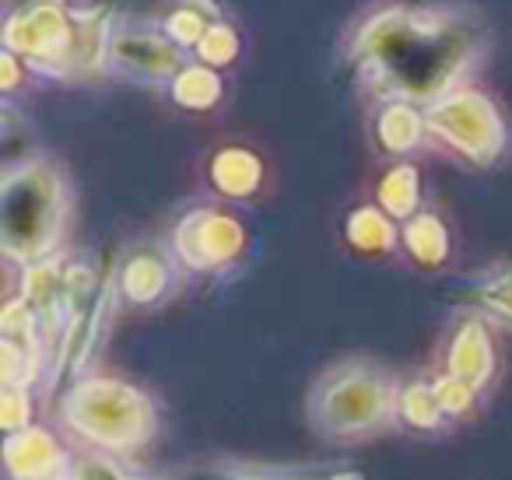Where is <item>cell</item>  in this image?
I'll return each mask as SVG.
<instances>
[{
    "instance_id": "cell-15",
    "label": "cell",
    "mask_w": 512,
    "mask_h": 480,
    "mask_svg": "<svg viewBox=\"0 0 512 480\" xmlns=\"http://www.w3.org/2000/svg\"><path fill=\"white\" fill-rule=\"evenodd\" d=\"M407 256L421 267H435V263L446 260L449 253V235L442 218H435L432 211H418L411 221H404V232H400Z\"/></svg>"
},
{
    "instance_id": "cell-13",
    "label": "cell",
    "mask_w": 512,
    "mask_h": 480,
    "mask_svg": "<svg viewBox=\"0 0 512 480\" xmlns=\"http://www.w3.org/2000/svg\"><path fill=\"white\" fill-rule=\"evenodd\" d=\"M260 179H264V165H260V158L249 148H225L214 155L211 183L218 186L225 197H232V200L253 197Z\"/></svg>"
},
{
    "instance_id": "cell-5",
    "label": "cell",
    "mask_w": 512,
    "mask_h": 480,
    "mask_svg": "<svg viewBox=\"0 0 512 480\" xmlns=\"http://www.w3.org/2000/svg\"><path fill=\"white\" fill-rule=\"evenodd\" d=\"M425 123L432 141L477 169H491L509 151V127L481 88H456L446 99L425 106Z\"/></svg>"
},
{
    "instance_id": "cell-3",
    "label": "cell",
    "mask_w": 512,
    "mask_h": 480,
    "mask_svg": "<svg viewBox=\"0 0 512 480\" xmlns=\"http://www.w3.org/2000/svg\"><path fill=\"white\" fill-rule=\"evenodd\" d=\"M71 190L64 172L43 158H25L18 169H8L0 190V225H4V253L11 260L43 263L64 239Z\"/></svg>"
},
{
    "instance_id": "cell-17",
    "label": "cell",
    "mask_w": 512,
    "mask_h": 480,
    "mask_svg": "<svg viewBox=\"0 0 512 480\" xmlns=\"http://www.w3.org/2000/svg\"><path fill=\"white\" fill-rule=\"evenodd\" d=\"M379 207L393 221H411L421 207V179L414 165H393L379 183Z\"/></svg>"
},
{
    "instance_id": "cell-2",
    "label": "cell",
    "mask_w": 512,
    "mask_h": 480,
    "mask_svg": "<svg viewBox=\"0 0 512 480\" xmlns=\"http://www.w3.org/2000/svg\"><path fill=\"white\" fill-rule=\"evenodd\" d=\"M113 18L78 0H22L4 18V50L46 78H92L106 71Z\"/></svg>"
},
{
    "instance_id": "cell-16",
    "label": "cell",
    "mask_w": 512,
    "mask_h": 480,
    "mask_svg": "<svg viewBox=\"0 0 512 480\" xmlns=\"http://www.w3.org/2000/svg\"><path fill=\"white\" fill-rule=\"evenodd\" d=\"M344 235L358 253H386L397 246V228L383 207H358L344 221Z\"/></svg>"
},
{
    "instance_id": "cell-4",
    "label": "cell",
    "mask_w": 512,
    "mask_h": 480,
    "mask_svg": "<svg viewBox=\"0 0 512 480\" xmlns=\"http://www.w3.org/2000/svg\"><path fill=\"white\" fill-rule=\"evenodd\" d=\"M397 414V386L376 361L351 358L330 368L309 396V417L330 438H362Z\"/></svg>"
},
{
    "instance_id": "cell-6",
    "label": "cell",
    "mask_w": 512,
    "mask_h": 480,
    "mask_svg": "<svg viewBox=\"0 0 512 480\" xmlns=\"http://www.w3.org/2000/svg\"><path fill=\"white\" fill-rule=\"evenodd\" d=\"M190 53L165 36L158 18H113L106 46V71L137 85L169 88L190 64Z\"/></svg>"
},
{
    "instance_id": "cell-14",
    "label": "cell",
    "mask_w": 512,
    "mask_h": 480,
    "mask_svg": "<svg viewBox=\"0 0 512 480\" xmlns=\"http://www.w3.org/2000/svg\"><path fill=\"white\" fill-rule=\"evenodd\" d=\"M165 92H169V99L176 102V106L204 113V109L218 106L221 92H225V81H221V74L214 71V67L200 64V60H190Z\"/></svg>"
},
{
    "instance_id": "cell-9",
    "label": "cell",
    "mask_w": 512,
    "mask_h": 480,
    "mask_svg": "<svg viewBox=\"0 0 512 480\" xmlns=\"http://www.w3.org/2000/svg\"><path fill=\"white\" fill-rule=\"evenodd\" d=\"M172 256L158 253V249H137L127 260L120 263V274H116V288L127 302L151 305L158 298H165V291H172Z\"/></svg>"
},
{
    "instance_id": "cell-7",
    "label": "cell",
    "mask_w": 512,
    "mask_h": 480,
    "mask_svg": "<svg viewBox=\"0 0 512 480\" xmlns=\"http://www.w3.org/2000/svg\"><path fill=\"white\" fill-rule=\"evenodd\" d=\"M67 417L78 424L81 435L95 438L109 449H130V445L144 442L151 431V410L144 396L106 379L81 386L67 403Z\"/></svg>"
},
{
    "instance_id": "cell-10",
    "label": "cell",
    "mask_w": 512,
    "mask_h": 480,
    "mask_svg": "<svg viewBox=\"0 0 512 480\" xmlns=\"http://www.w3.org/2000/svg\"><path fill=\"white\" fill-rule=\"evenodd\" d=\"M372 137L386 155H411L428 141V123L425 106H414L404 99H390L379 106L376 123H372Z\"/></svg>"
},
{
    "instance_id": "cell-12",
    "label": "cell",
    "mask_w": 512,
    "mask_h": 480,
    "mask_svg": "<svg viewBox=\"0 0 512 480\" xmlns=\"http://www.w3.org/2000/svg\"><path fill=\"white\" fill-rule=\"evenodd\" d=\"M158 22H162L165 36L193 57V50L204 43L207 32L221 22V4L218 0H172Z\"/></svg>"
},
{
    "instance_id": "cell-11",
    "label": "cell",
    "mask_w": 512,
    "mask_h": 480,
    "mask_svg": "<svg viewBox=\"0 0 512 480\" xmlns=\"http://www.w3.org/2000/svg\"><path fill=\"white\" fill-rule=\"evenodd\" d=\"M491 365H495V354H491V337L484 323L474 316L463 319L449 344V375L460 382H484L491 375Z\"/></svg>"
},
{
    "instance_id": "cell-18",
    "label": "cell",
    "mask_w": 512,
    "mask_h": 480,
    "mask_svg": "<svg viewBox=\"0 0 512 480\" xmlns=\"http://www.w3.org/2000/svg\"><path fill=\"white\" fill-rule=\"evenodd\" d=\"M239 50H242L239 32H235L232 22H225V18H221V22L204 36V43L193 50V60H200V64L221 71V67H228V64H235V60H239Z\"/></svg>"
},
{
    "instance_id": "cell-1",
    "label": "cell",
    "mask_w": 512,
    "mask_h": 480,
    "mask_svg": "<svg viewBox=\"0 0 512 480\" xmlns=\"http://www.w3.org/2000/svg\"><path fill=\"white\" fill-rule=\"evenodd\" d=\"M488 43V22L467 0H383L355 18L344 57L383 102L432 106L467 88Z\"/></svg>"
},
{
    "instance_id": "cell-8",
    "label": "cell",
    "mask_w": 512,
    "mask_h": 480,
    "mask_svg": "<svg viewBox=\"0 0 512 480\" xmlns=\"http://www.w3.org/2000/svg\"><path fill=\"white\" fill-rule=\"evenodd\" d=\"M242 246H246L242 225L218 207L186 214L172 235V253L190 270H225L232 260H239Z\"/></svg>"
},
{
    "instance_id": "cell-19",
    "label": "cell",
    "mask_w": 512,
    "mask_h": 480,
    "mask_svg": "<svg viewBox=\"0 0 512 480\" xmlns=\"http://www.w3.org/2000/svg\"><path fill=\"white\" fill-rule=\"evenodd\" d=\"M477 302L488 312L502 316L505 323H512V267H498L477 284Z\"/></svg>"
}]
</instances>
